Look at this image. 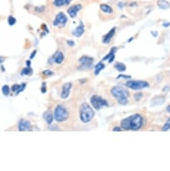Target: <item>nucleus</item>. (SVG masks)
I'll return each mask as SVG.
<instances>
[{
  "instance_id": "obj_1",
  "label": "nucleus",
  "mask_w": 170,
  "mask_h": 171,
  "mask_svg": "<svg viewBox=\"0 0 170 171\" xmlns=\"http://www.w3.org/2000/svg\"><path fill=\"white\" fill-rule=\"evenodd\" d=\"M143 124V117L139 113H135L121 121V127L125 130L137 131L141 128Z\"/></svg>"
},
{
  "instance_id": "obj_2",
  "label": "nucleus",
  "mask_w": 170,
  "mask_h": 171,
  "mask_svg": "<svg viewBox=\"0 0 170 171\" xmlns=\"http://www.w3.org/2000/svg\"><path fill=\"white\" fill-rule=\"evenodd\" d=\"M111 93L121 105H125L129 103V95L125 88L120 86H115L111 89Z\"/></svg>"
},
{
  "instance_id": "obj_3",
  "label": "nucleus",
  "mask_w": 170,
  "mask_h": 171,
  "mask_svg": "<svg viewBox=\"0 0 170 171\" xmlns=\"http://www.w3.org/2000/svg\"><path fill=\"white\" fill-rule=\"evenodd\" d=\"M95 116V111L93 108L87 104L83 103L80 107V118L83 123H89Z\"/></svg>"
},
{
  "instance_id": "obj_4",
  "label": "nucleus",
  "mask_w": 170,
  "mask_h": 171,
  "mask_svg": "<svg viewBox=\"0 0 170 171\" xmlns=\"http://www.w3.org/2000/svg\"><path fill=\"white\" fill-rule=\"evenodd\" d=\"M54 116L56 122H62L68 120L69 113L65 107L62 105H58L55 108Z\"/></svg>"
},
{
  "instance_id": "obj_5",
  "label": "nucleus",
  "mask_w": 170,
  "mask_h": 171,
  "mask_svg": "<svg viewBox=\"0 0 170 171\" xmlns=\"http://www.w3.org/2000/svg\"><path fill=\"white\" fill-rule=\"evenodd\" d=\"M90 104L96 110H100L103 107H108V103L105 99L98 95H93L90 98Z\"/></svg>"
},
{
  "instance_id": "obj_6",
  "label": "nucleus",
  "mask_w": 170,
  "mask_h": 171,
  "mask_svg": "<svg viewBox=\"0 0 170 171\" xmlns=\"http://www.w3.org/2000/svg\"><path fill=\"white\" fill-rule=\"evenodd\" d=\"M126 86L133 90H140L148 88L149 83L145 81H128L126 82Z\"/></svg>"
},
{
  "instance_id": "obj_7",
  "label": "nucleus",
  "mask_w": 170,
  "mask_h": 171,
  "mask_svg": "<svg viewBox=\"0 0 170 171\" xmlns=\"http://www.w3.org/2000/svg\"><path fill=\"white\" fill-rule=\"evenodd\" d=\"M68 22V17L63 12L58 13L55 17V19L53 21V26L55 27H58L59 28H62L66 26Z\"/></svg>"
},
{
  "instance_id": "obj_8",
  "label": "nucleus",
  "mask_w": 170,
  "mask_h": 171,
  "mask_svg": "<svg viewBox=\"0 0 170 171\" xmlns=\"http://www.w3.org/2000/svg\"><path fill=\"white\" fill-rule=\"evenodd\" d=\"M79 62L80 63V68L82 69H89L92 67L94 59L93 58L88 57V56H83L80 59H79Z\"/></svg>"
},
{
  "instance_id": "obj_9",
  "label": "nucleus",
  "mask_w": 170,
  "mask_h": 171,
  "mask_svg": "<svg viewBox=\"0 0 170 171\" xmlns=\"http://www.w3.org/2000/svg\"><path fill=\"white\" fill-rule=\"evenodd\" d=\"M72 85L71 82H66L62 85V91H61L60 97L62 99H67L70 95V89H71Z\"/></svg>"
},
{
  "instance_id": "obj_10",
  "label": "nucleus",
  "mask_w": 170,
  "mask_h": 171,
  "mask_svg": "<svg viewBox=\"0 0 170 171\" xmlns=\"http://www.w3.org/2000/svg\"><path fill=\"white\" fill-rule=\"evenodd\" d=\"M81 9L82 5L80 4H75L70 6L67 10V12L71 18H74L77 16L78 13L81 10Z\"/></svg>"
},
{
  "instance_id": "obj_11",
  "label": "nucleus",
  "mask_w": 170,
  "mask_h": 171,
  "mask_svg": "<svg viewBox=\"0 0 170 171\" xmlns=\"http://www.w3.org/2000/svg\"><path fill=\"white\" fill-rule=\"evenodd\" d=\"M31 128V123L28 120H21L18 123V129L19 131L24 132L30 130Z\"/></svg>"
},
{
  "instance_id": "obj_12",
  "label": "nucleus",
  "mask_w": 170,
  "mask_h": 171,
  "mask_svg": "<svg viewBox=\"0 0 170 171\" xmlns=\"http://www.w3.org/2000/svg\"><path fill=\"white\" fill-rule=\"evenodd\" d=\"M84 32H85L84 25L83 22H80L77 27L72 31V34L74 35L75 37L80 38L84 34Z\"/></svg>"
},
{
  "instance_id": "obj_13",
  "label": "nucleus",
  "mask_w": 170,
  "mask_h": 171,
  "mask_svg": "<svg viewBox=\"0 0 170 171\" xmlns=\"http://www.w3.org/2000/svg\"><path fill=\"white\" fill-rule=\"evenodd\" d=\"M117 48H116V47H113V48H111L109 53H108V54H107L103 58H102V61H108V63H113L114 60H115V54L117 52Z\"/></svg>"
},
{
  "instance_id": "obj_14",
  "label": "nucleus",
  "mask_w": 170,
  "mask_h": 171,
  "mask_svg": "<svg viewBox=\"0 0 170 171\" xmlns=\"http://www.w3.org/2000/svg\"><path fill=\"white\" fill-rule=\"evenodd\" d=\"M116 32V28L113 27L112 29H111L110 31L108 32V33L105 35L103 37V40H102V42L104 44H108L110 42L111 39H112L113 37L114 36V35L115 34Z\"/></svg>"
},
{
  "instance_id": "obj_15",
  "label": "nucleus",
  "mask_w": 170,
  "mask_h": 171,
  "mask_svg": "<svg viewBox=\"0 0 170 171\" xmlns=\"http://www.w3.org/2000/svg\"><path fill=\"white\" fill-rule=\"evenodd\" d=\"M54 61L58 64H60L62 63L64 60V54L60 51H58L56 53H55L54 55L52 57Z\"/></svg>"
},
{
  "instance_id": "obj_16",
  "label": "nucleus",
  "mask_w": 170,
  "mask_h": 171,
  "mask_svg": "<svg viewBox=\"0 0 170 171\" xmlns=\"http://www.w3.org/2000/svg\"><path fill=\"white\" fill-rule=\"evenodd\" d=\"M26 87V85L25 83H22L21 85L14 84L12 85V87H11V91H12V92L14 93H16L17 95V94L22 92V91L24 90Z\"/></svg>"
},
{
  "instance_id": "obj_17",
  "label": "nucleus",
  "mask_w": 170,
  "mask_h": 171,
  "mask_svg": "<svg viewBox=\"0 0 170 171\" xmlns=\"http://www.w3.org/2000/svg\"><path fill=\"white\" fill-rule=\"evenodd\" d=\"M43 117L48 125H51L52 123L53 122V113H52V112L50 111H46L43 115Z\"/></svg>"
},
{
  "instance_id": "obj_18",
  "label": "nucleus",
  "mask_w": 170,
  "mask_h": 171,
  "mask_svg": "<svg viewBox=\"0 0 170 171\" xmlns=\"http://www.w3.org/2000/svg\"><path fill=\"white\" fill-rule=\"evenodd\" d=\"M71 0H54V5L56 7L60 8L68 5Z\"/></svg>"
},
{
  "instance_id": "obj_19",
  "label": "nucleus",
  "mask_w": 170,
  "mask_h": 171,
  "mask_svg": "<svg viewBox=\"0 0 170 171\" xmlns=\"http://www.w3.org/2000/svg\"><path fill=\"white\" fill-rule=\"evenodd\" d=\"M157 5L163 10H167L170 8V4L166 0H159L157 2Z\"/></svg>"
},
{
  "instance_id": "obj_20",
  "label": "nucleus",
  "mask_w": 170,
  "mask_h": 171,
  "mask_svg": "<svg viewBox=\"0 0 170 171\" xmlns=\"http://www.w3.org/2000/svg\"><path fill=\"white\" fill-rule=\"evenodd\" d=\"M114 67L115 69L118 70L119 72H125L126 69H127V67H126L125 64L121 62H117L115 64H114Z\"/></svg>"
},
{
  "instance_id": "obj_21",
  "label": "nucleus",
  "mask_w": 170,
  "mask_h": 171,
  "mask_svg": "<svg viewBox=\"0 0 170 171\" xmlns=\"http://www.w3.org/2000/svg\"><path fill=\"white\" fill-rule=\"evenodd\" d=\"M100 9L105 14H112L113 11V8H111L110 5L105 4H101Z\"/></svg>"
},
{
  "instance_id": "obj_22",
  "label": "nucleus",
  "mask_w": 170,
  "mask_h": 171,
  "mask_svg": "<svg viewBox=\"0 0 170 171\" xmlns=\"http://www.w3.org/2000/svg\"><path fill=\"white\" fill-rule=\"evenodd\" d=\"M105 68V64L102 63V62H99L98 64H96L95 66V74L96 75H98L99 73H101L102 70H103Z\"/></svg>"
},
{
  "instance_id": "obj_23",
  "label": "nucleus",
  "mask_w": 170,
  "mask_h": 171,
  "mask_svg": "<svg viewBox=\"0 0 170 171\" xmlns=\"http://www.w3.org/2000/svg\"><path fill=\"white\" fill-rule=\"evenodd\" d=\"M32 73H33V70L32 69H31L30 67H26L24 69H23V70H22L21 72V75H31Z\"/></svg>"
},
{
  "instance_id": "obj_24",
  "label": "nucleus",
  "mask_w": 170,
  "mask_h": 171,
  "mask_svg": "<svg viewBox=\"0 0 170 171\" xmlns=\"http://www.w3.org/2000/svg\"><path fill=\"white\" fill-rule=\"evenodd\" d=\"M2 93L4 94V95L8 96L9 95V94H10V88L8 85H5L2 87Z\"/></svg>"
},
{
  "instance_id": "obj_25",
  "label": "nucleus",
  "mask_w": 170,
  "mask_h": 171,
  "mask_svg": "<svg viewBox=\"0 0 170 171\" xmlns=\"http://www.w3.org/2000/svg\"><path fill=\"white\" fill-rule=\"evenodd\" d=\"M17 22L16 19L12 16H10L8 17V24L10 26H14L16 24V23Z\"/></svg>"
},
{
  "instance_id": "obj_26",
  "label": "nucleus",
  "mask_w": 170,
  "mask_h": 171,
  "mask_svg": "<svg viewBox=\"0 0 170 171\" xmlns=\"http://www.w3.org/2000/svg\"><path fill=\"white\" fill-rule=\"evenodd\" d=\"M143 94L141 92L137 93L134 95V98L135 99V101H140V100L143 98Z\"/></svg>"
},
{
  "instance_id": "obj_27",
  "label": "nucleus",
  "mask_w": 170,
  "mask_h": 171,
  "mask_svg": "<svg viewBox=\"0 0 170 171\" xmlns=\"http://www.w3.org/2000/svg\"><path fill=\"white\" fill-rule=\"evenodd\" d=\"M43 74L45 76H52L54 75V73L50 70H45L43 71Z\"/></svg>"
},
{
  "instance_id": "obj_28",
  "label": "nucleus",
  "mask_w": 170,
  "mask_h": 171,
  "mask_svg": "<svg viewBox=\"0 0 170 171\" xmlns=\"http://www.w3.org/2000/svg\"><path fill=\"white\" fill-rule=\"evenodd\" d=\"M169 129H170V124L168 123H166L163 126L162 130L163 132H167V131H168Z\"/></svg>"
},
{
  "instance_id": "obj_29",
  "label": "nucleus",
  "mask_w": 170,
  "mask_h": 171,
  "mask_svg": "<svg viewBox=\"0 0 170 171\" xmlns=\"http://www.w3.org/2000/svg\"><path fill=\"white\" fill-rule=\"evenodd\" d=\"M120 78H123V79H129L131 78V76L130 75H119L118 76H117V79H120Z\"/></svg>"
},
{
  "instance_id": "obj_30",
  "label": "nucleus",
  "mask_w": 170,
  "mask_h": 171,
  "mask_svg": "<svg viewBox=\"0 0 170 171\" xmlns=\"http://www.w3.org/2000/svg\"><path fill=\"white\" fill-rule=\"evenodd\" d=\"M41 91L42 93H45L46 92V82H43L42 87H41Z\"/></svg>"
},
{
  "instance_id": "obj_31",
  "label": "nucleus",
  "mask_w": 170,
  "mask_h": 171,
  "mask_svg": "<svg viewBox=\"0 0 170 171\" xmlns=\"http://www.w3.org/2000/svg\"><path fill=\"white\" fill-rule=\"evenodd\" d=\"M67 45H68L72 47V46H74L75 45V42L73 40H67Z\"/></svg>"
},
{
  "instance_id": "obj_32",
  "label": "nucleus",
  "mask_w": 170,
  "mask_h": 171,
  "mask_svg": "<svg viewBox=\"0 0 170 171\" xmlns=\"http://www.w3.org/2000/svg\"><path fill=\"white\" fill-rule=\"evenodd\" d=\"M36 53H37V51H34L32 52V53H31V55H30V59H32V58H34L35 56H36Z\"/></svg>"
},
{
  "instance_id": "obj_33",
  "label": "nucleus",
  "mask_w": 170,
  "mask_h": 171,
  "mask_svg": "<svg viewBox=\"0 0 170 171\" xmlns=\"http://www.w3.org/2000/svg\"><path fill=\"white\" fill-rule=\"evenodd\" d=\"M113 131L114 132H120V131H122L121 128H120L119 127H115V128H113Z\"/></svg>"
},
{
  "instance_id": "obj_34",
  "label": "nucleus",
  "mask_w": 170,
  "mask_h": 171,
  "mask_svg": "<svg viewBox=\"0 0 170 171\" xmlns=\"http://www.w3.org/2000/svg\"><path fill=\"white\" fill-rule=\"evenodd\" d=\"M26 65H27V67H30V65H31V61H30V60L26 61Z\"/></svg>"
},
{
  "instance_id": "obj_35",
  "label": "nucleus",
  "mask_w": 170,
  "mask_h": 171,
  "mask_svg": "<svg viewBox=\"0 0 170 171\" xmlns=\"http://www.w3.org/2000/svg\"><path fill=\"white\" fill-rule=\"evenodd\" d=\"M169 25H170V23H164L163 24V26H165V28H168Z\"/></svg>"
},
{
  "instance_id": "obj_36",
  "label": "nucleus",
  "mask_w": 170,
  "mask_h": 171,
  "mask_svg": "<svg viewBox=\"0 0 170 171\" xmlns=\"http://www.w3.org/2000/svg\"><path fill=\"white\" fill-rule=\"evenodd\" d=\"M4 58H3L2 57H0V64L2 63L3 62H4Z\"/></svg>"
},
{
  "instance_id": "obj_37",
  "label": "nucleus",
  "mask_w": 170,
  "mask_h": 171,
  "mask_svg": "<svg viewBox=\"0 0 170 171\" xmlns=\"http://www.w3.org/2000/svg\"><path fill=\"white\" fill-rule=\"evenodd\" d=\"M167 111H168V112H169V113H170V105L167 107Z\"/></svg>"
},
{
  "instance_id": "obj_38",
  "label": "nucleus",
  "mask_w": 170,
  "mask_h": 171,
  "mask_svg": "<svg viewBox=\"0 0 170 171\" xmlns=\"http://www.w3.org/2000/svg\"><path fill=\"white\" fill-rule=\"evenodd\" d=\"M167 123H168L170 124V117H169V119L168 120V121H167Z\"/></svg>"
}]
</instances>
